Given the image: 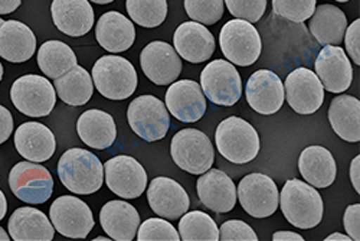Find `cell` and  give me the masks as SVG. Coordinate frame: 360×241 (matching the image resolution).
Instances as JSON below:
<instances>
[{
	"label": "cell",
	"instance_id": "ee69618b",
	"mask_svg": "<svg viewBox=\"0 0 360 241\" xmlns=\"http://www.w3.org/2000/svg\"><path fill=\"white\" fill-rule=\"evenodd\" d=\"M274 241H304L303 235H300L292 231H277L273 235Z\"/></svg>",
	"mask_w": 360,
	"mask_h": 241
},
{
	"label": "cell",
	"instance_id": "74e56055",
	"mask_svg": "<svg viewBox=\"0 0 360 241\" xmlns=\"http://www.w3.org/2000/svg\"><path fill=\"white\" fill-rule=\"evenodd\" d=\"M139 241H179L176 228L162 218H148L137 230Z\"/></svg>",
	"mask_w": 360,
	"mask_h": 241
},
{
	"label": "cell",
	"instance_id": "ffe728a7",
	"mask_svg": "<svg viewBox=\"0 0 360 241\" xmlns=\"http://www.w3.org/2000/svg\"><path fill=\"white\" fill-rule=\"evenodd\" d=\"M174 49L180 58L192 64L207 61L215 51V38L205 25L185 22L180 25L173 37Z\"/></svg>",
	"mask_w": 360,
	"mask_h": 241
},
{
	"label": "cell",
	"instance_id": "e0dca14e",
	"mask_svg": "<svg viewBox=\"0 0 360 241\" xmlns=\"http://www.w3.org/2000/svg\"><path fill=\"white\" fill-rule=\"evenodd\" d=\"M248 104L259 114L269 116L277 113L285 100L284 84L280 77L268 70L255 71L245 88Z\"/></svg>",
	"mask_w": 360,
	"mask_h": 241
},
{
	"label": "cell",
	"instance_id": "d590c367",
	"mask_svg": "<svg viewBox=\"0 0 360 241\" xmlns=\"http://www.w3.org/2000/svg\"><path fill=\"white\" fill-rule=\"evenodd\" d=\"M224 0H185L191 19L202 25H215L224 16Z\"/></svg>",
	"mask_w": 360,
	"mask_h": 241
},
{
	"label": "cell",
	"instance_id": "2e32d148",
	"mask_svg": "<svg viewBox=\"0 0 360 241\" xmlns=\"http://www.w3.org/2000/svg\"><path fill=\"white\" fill-rule=\"evenodd\" d=\"M316 75L330 93H345L353 81V68L346 51L339 45H326L316 59Z\"/></svg>",
	"mask_w": 360,
	"mask_h": 241
},
{
	"label": "cell",
	"instance_id": "f546056e",
	"mask_svg": "<svg viewBox=\"0 0 360 241\" xmlns=\"http://www.w3.org/2000/svg\"><path fill=\"white\" fill-rule=\"evenodd\" d=\"M328 120L335 133L350 143L360 142V101L352 96H338L330 103Z\"/></svg>",
	"mask_w": 360,
	"mask_h": 241
},
{
	"label": "cell",
	"instance_id": "60d3db41",
	"mask_svg": "<svg viewBox=\"0 0 360 241\" xmlns=\"http://www.w3.org/2000/svg\"><path fill=\"white\" fill-rule=\"evenodd\" d=\"M346 49L353 61L360 66V20H354L345 32Z\"/></svg>",
	"mask_w": 360,
	"mask_h": 241
},
{
	"label": "cell",
	"instance_id": "8d00e7d4",
	"mask_svg": "<svg viewBox=\"0 0 360 241\" xmlns=\"http://www.w3.org/2000/svg\"><path fill=\"white\" fill-rule=\"evenodd\" d=\"M274 12L291 22L303 23L316 9V0H273Z\"/></svg>",
	"mask_w": 360,
	"mask_h": 241
},
{
	"label": "cell",
	"instance_id": "6da1fadb",
	"mask_svg": "<svg viewBox=\"0 0 360 241\" xmlns=\"http://www.w3.org/2000/svg\"><path fill=\"white\" fill-rule=\"evenodd\" d=\"M58 175L64 187L71 192L89 195L103 187L104 166L93 152L72 147L59 159Z\"/></svg>",
	"mask_w": 360,
	"mask_h": 241
},
{
	"label": "cell",
	"instance_id": "7a4b0ae2",
	"mask_svg": "<svg viewBox=\"0 0 360 241\" xmlns=\"http://www.w3.org/2000/svg\"><path fill=\"white\" fill-rule=\"evenodd\" d=\"M278 204L285 220L297 228H314L323 220L324 204L321 195L310 184L300 179L287 180Z\"/></svg>",
	"mask_w": 360,
	"mask_h": 241
},
{
	"label": "cell",
	"instance_id": "3957f363",
	"mask_svg": "<svg viewBox=\"0 0 360 241\" xmlns=\"http://www.w3.org/2000/svg\"><path fill=\"white\" fill-rule=\"evenodd\" d=\"M215 142L219 154L232 163L244 165L259 152V136L254 126L241 117H228L217 128Z\"/></svg>",
	"mask_w": 360,
	"mask_h": 241
},
{
	"label": "cell",
	"instance_id": "bcb514c9",
	"mask_svg": "<svg viewBox=\"0 0 360 241\" xmlns=\"http://www.w3.org/2000/svg\"><path fill=\"white\" fill-rule=\"evenodd\" d=\"M359 162H360V156L357 155L353 162H352V169H350V178L354 190L357 191V194L360 192V185H359Z\"/></svg>",
	"mask_w": 360,
	"mask_h": 241
},
{
	"label": "cell",
	"instance_id": "9a60e30c",
	"mask_svg": "<svg viewBox=\"0 0 360 241\" xmlns=\"http://www.w3.org/2000/svg\"><path fill=\"white\" fill-rule=\"evenodd\" d=\"M141 70L146 77L158 84L169 85L174 82L182 73V59L176 49L167 42H150L140 55Z\"/></svg>",
	"mask_w": 360,
	"mask_h": 241
},
{
	"label": "cell",
	"instance_id": "e575fe53",
	"mask_svg": "<svg viewBox=\"0 0 360 241\" xmlns=\"http://www.w3.org/2000/svg\"><path fill=\"white\" fill-rule=\"evenodd\" d=\"M129 16L143 27L160 26L167 16L166 0H126Z\"/></svg>",
	"mask_w": 360,
	"mask_h": 241
},
{
	"label": "cell",
	"instance_id": "5b68a950",
	"mask_svg": "<svg viewBox=\"0 0 360 241\" xmlns=\"http://www.w3.org/2000/svg\"><path fill=\"white\" fill-rule=\"evenodd\" d=\"M170 155L174 163L192 175H202L211 169L215 150L209 137L196 129L177 132L170 143Z\"/></svg>",
	"mask_w": 360,
	"mask_h": 241
},
{
	"label": "cell",
	"instance_id": "30bf717a",
	"mask_svg": "<svg viewBox=\"0 0 360 241\" xmlns=\"http://www.w3.org/2000/svg\"><path fill=\"white\" fill-rule=\"evenodd\" d=\"M9 187L23 202L45 204L53 192V179L49 171L38 162H19L9 173Z\"/></svg>",
	"mask_w": 360,
	"mask_h": 241
},
{
	"label": "cell",
	"instance_id": "484cf974",
	"mask_svg": "<svg viewBox=\"0 0 360 241\" xmlns=\"http://www.w3.org/2000/svg\"><path fill=\"white\" fill-rule=\"evenodd\" d=\"M96 38L108 52H124L134 44L136 29L130 19L115 11L104 13L96 26Z\"/></svg>",
	"mask_w": 360,
	"mask_h": 241
},
{
	"label": "cell",
	"instance_id": "c3c4849f",
	"mask_svg": "<svg viewBox=\"0 0 360 241\" xmlns=\"http://www.w3.org/2000/svg\"><path fill=\"white\" fill-rule=\"evenodd\" d=\"M326 240H327V241H330V240H343V241H349V240H352V238H350L349 235H346V234L335 233V234H332V235H328Z\"/></svg>",
	"mask_w": 360,
	"mask_h": 241
},
{
	"label": "cell",
	"instance_id": "f6af8a7d",
	"mask_svg": "<svg viewBox=\"0 0 360 241\" xmlns=\"http://www.w3.org/2000/svg\"><path fill=\"white\" fill-rule=\"evenodd\" d=\"M22 0H0V15H9L20 6Z\"/></svg>",
	"mask_w": 360,
	"mask_h": 241
},
{
	"label": "cell",
	"instance_id": "d6a6232c",
	"mask_svg": "<svg viewBox=\"0 0 360 241\" xmlns=\"http://www.w3.org/2000/svg\"><path fill=\"white\" fill-rule=\"evenodd\" d=\"M38 66L48 78H58L77 64L75 52L63 41H48L38 52Z\"/></svg>",
	"mask_w": 360,
	"mask_h": 241
},
{
	"label": "cell",
	"instance_id": "1f68e13d",
	"mask_svg": "<svg viewBox=\"0 0 360 241\" xmlns=\"http://www.w3.org/2000/svg\"><path fill=\"white\" fill-rule=\"evenodd\" d=\"M58 97L70 106H84L93 97L94 84L89 73L81 66H75L53 82Z\"/></svg>",
	"mask_w": 360,
	"mask_h": 241
},
{
	"label": "cell",
	"instance_id": "5bb4252c",
	"mask_svg": "<svg viewBox=\"0 0 360 241\" xmlns=\"http://www.w3.org/2000/svg\"><path fill=\"white\" fill-rule=\"evenodd\" d=\"M284 93L288 106L298 114H313L324 101V87L316 73L300 67L287 75Z\"/></svg>",
	"mask_w": 360,
	"mask_h": 241
},
{
	"label": "cell",
	"instance_id": "8fae6325",
	"mask_svg": "<svg viewBox=\"0 0 360 241\" xmlns=\"http://www.w3.org/2000/svg\"><path fill=\"white\" fill-rule=\"evenodd\" d=\"M236 198L241 202L245 213L255 218H266L273 216L280 202V194L276 183L262 173H250L243 178L238 185Z\"/></svg>",
	"mask_w": 360,
	"mask_h": 241
},
{
	"label": "cell",
	"instance_id": "b9f144b4",
	"mask_svg": "<svg viewBox=\"0 0 360 241\" xmlns=\"http://www.w3.org/2000/svg\"><path fill=\"white\" fill-rule=\"evenodd\" d=\"M359 220H360V205L359 204L349 205L347 209H346V213H345V217H343V224H345L346 233L354 241L360 240Z\"/></svg>",
	"mask_w": 360,
	"mask_h": 241
},
{
	"label": "cell",
	"instance_id": "681fc988",
	"mask_svg": "<svg viewBox=\"0 0 360 241\" xmlns=\"http://www.w3.org/2000/svg\"><path fill=\"white\" fill-rule=\"evenodd\" d=\"M0 240H2V241H9L11 240V235L2 227H0Z\"/></svg>",
	"mask_w": 360,
	"mask_h": 241
},
{
	"label": "cell",
	"instance_id": "7bdbcfd3",
	"mask_svg": "<svg viewBox=\"0 0 360 241\" xmlns=\"http://www.w3.org/2000/svg\"><path fill=\"white\" fill-rule=\"evenodd\" d=\"M13 130V118L8 109L0 106V144L5 143Z\"/></svg>",
	"mask_w": 360,
	"mask_h": 241
},
{
	"label": "cell",
	"instance_id": "ba28073f",
	"mask_svg": "<svg viewBox=\"0 0 360 241\" xmlns=\"http://www.w3.org/2000/svg\"><path fill=\"white\" fill-rule=\"evenodd\" d=\"M127 118L133 132L146 142L162 140L170 128L166 104L150 94L140 96L130 103Z\"/></svg>",
	"mask_w": 360,
	"mask_h": 241
},
{
	"label": "cell",
	"instance_id": "d4e9b609",
	"mask_svg": "<svg viewBox=\"0 0 360 241\" xmlns=\"http://www.w3.org/2000/svg\"><path fill=\"white\" fill-rule=\"evenodd\" d=\"M37 49L32 29L19 20H8L0 27V56L9 63H26Z\"/></svg>",
	"mask_w": 360,
	"mask_h": 241
},
{
	"label": "cell",
	"instance_id": "cb8c5ba5",
	"mask_svg": "<svg viewBox=\"0 0 360 241\" xmlns=\"http://www.w3.org/2000/svg\"><path fill=\"white\" fill-rule=\"evenodd\" d=\"M100 223L110 238L131 241L139 230L140 214L127 201H110L100 211Z\"/></svg>",
	"mask_w": 360,
	"mask_h": 241
},
{
	"label": "cell",
	"instance_id": "836d02e7",
	"mask_svg": "<svg viewBox=\"0 0 360 241\" xmlns=\"http://www.w3.org/2000/svg\"><path fill=\"white\" fill-rule=\"evenodd\" d=\"M179 235L184 241H218L219 228L212 217L196 209L180 217Z\"/></svg>",
	"mask_w": 360,
	"mask_h": 241
},
{
	"label": "cell",
	"instance_id": "7402d4cb",
	"mask_svg": "<svg viewBox=\"0 0 360 241\" xmlns=\"http://www.w3.org/2000/svg\"><path fill=\"white\" fill-rule=\"evenodd\" d=\"M51 13L59 31L72 38L86 35L94 25V9L88 0H53Z\"/></svg>",
	"mask_w": 360,
	"mask_h": 241
},
{
	"label": "cell",
	"instance_id": "f5cc1de1",
	"mask_svg": "<svg viewBox=\"0 0 360 241\" xmlns=\"http://www.w3.org/2000/svg\"><path fill=\"white\" fill-rule=\"evenodd\" d=\"M336 2H340V4H346V2H349V0H336Z\"/></svg>",
	"mask_w": 360,
	"mask_h": 241
},
{
	"label": "cell",
	"instance_id": "816d5d0a",
	"mask_svg": "<svg viewBox=\"0 0 360 241\" xmlns=\"http://www.w3.org/2000/svg\"><path fill=\"white\" fill-rule=\"evenodd\" d=\"M2 78H4V66L0 64V81H2Z\"/></svg>",
	"mask_w": 360,
	"mask_h": 241
},
{
	"label": "cell",
	"instance_id": "44dd1931",
	"mask_svg": "<svg viewBox=\"0 0 360 241\" xmlns=\"http://www.w3.org/2000/svg\"><path fill=\"white\" fill-rule=\"evenodd\" d=\"M200 202L215 213H229L236 204V187L233 180L219 169H207L196 184Z\"/></svg>",
	"mask_w": 360,
	"mask_h": 241
},
{
	"label": "cell",
	"instance_id": "9c48e42d",
	"mask_svg": "<svg viewBox=\"0 0 360 241\" xmlns=\"http://www.w3.org/2000/svg\"><path fill=\"white\" fill-rule=\"evenodd\" d=\"M200 87L209 101L224 107L233 106L243 94L241 75L225 59H215L203 68Z\"/></svg>",
	"mask_w": 360,
	"mask_h": 241
},
{
	"label": "cell",
	"instance_id": "d6986e66",
	"mask_svg": "<svg viewBox=\"0 0 360 241\" xmlns=\"http://www.w3.org/2000/svg\"><path fill=\"white\" fill-rule=\"evenodd\" d=\"M147 199L155 213L166 220H177L191 206L185 188L176 180L165 176L155 178L147 190Z\"/></svg>",
	"mask_w": 360,
	"mask_h": 241
},
{
	"label": "cell",
	"instance_id": "f907efd6",
	"mask_svg": "<svg viewBox=\"0 0 360 241\" xmlns=\"http://www.w3.org/2000/svg\"><path fill=\"white\" fill-rule=\"evenodd\" d=\"M89 2H94V4H98V5H108V4L114 2V0H89Z\"/></svg>",
	"mask_w": 360,
	"mask_h": 241
},
{
	"label": "cell",
	"instance_id": "4316f807",
	"mask_svg": "<svg viewBox=\"0 0 360 241\" xmlns=\"http://www.w3.org/2000/svg\"><path fill=\"white\" fill-rule=\"evenodd\" d=\"M298 169L307 184L327 188L335 183L338 168L333 155L323 146L306 147L298 159Z\"/></svg>",
	"mask_w": 360,
	"mask_h": 241
},
{
	"label": "cell",
	"instance_id": "8992f818",
	"mask_svg": "<svg viewBox=\"0 0 360 241\" xmlns=\"http://www.w3.org/2000/svg\"><path fill=\"white\" fill-rule=\"evenodd\" d=\"M219 45L222 54L231 64L250 67L261 55L262 42L257 27L243 19H233L224 25Z\"/></svg>",
	"mask_w": 360,
	"mask_h": 241
},
{
	"label": "cell",
	"instance_id": "7c38bea8",
	"mask_svg": "<svg viewBox=\"0 0 360 241\" xmlns=\"http://www.w3.org/2000/svg\"><path fill=\"white\" fill-rule=\"evenodd\" d=\"M49 217L53 228L70 238H85L96 225L91 208L71 195L55 199L49 208Z\"/></svg>",
	"mask_w": 360,
	"mask_h": 241
},
{
	"label": "cell",
	"instance_id": "ab89813d",
	"mask_svg": "<svg viewBox=\"0 0 360 241\" xmlns=\"http://www.w3.org/2000/svg\"><path fill=\"white\" fill-rule=\"evenodd\" d=\"M219 238L222 241H257L255 231L241 220H229L221 225Z\"/></svg>",
	"mask_w": 360,
	"mask_h": 241
},
{
	"label": "cell",
	"instance_id": "603a6c76",
	"mask_svg": "<svg viewBox=\"0 0 360 241\" xmlns=\"http://www.w3.org/2000/svg\"><path fill=\"white\" fill-rule=\"evenodd\" d=\"M15 146L19 155L31 162H46L55 154V136L42 123L27 122L15 133Z\"/></svg>",
	"mask_w": 360,
	"mask_h": 241
},
{
	"label": "cell",
	"instance_id": "f1b7e54d",
	"mask_svg": "<svg viewBox=\"0 0 360 241\" xmlns=\"http://www.w3.org/2000/svg\"><path fill=\"white\" fill-rule=\"evenodd\" d=\"M79 139L89 147L104 150L115 142L117 128L111 114L103 110H86L77 122Z\"/></svg>",
	"mask_w": 360,
	"mask_h": 241
},
{
	"label": "cell",
	"instance_id": "83f0119b",
	"mask_svg": "<svg viewBox=\"0 0 360 241\" xmlns=\"http://www.w3.org/2000/svg\"><path fill=\"white\" fill-rule=\"evenodd\" d=\"M9 235L15 241H51L55 228L42 211L22 206L9 218Z\"/></svg>",
	"mask_w": 360,
	"mask_h": 241
},
{
	"label": "cell",
	"instance_id": "4fadbf2b",
	"mask_svg": "<svg viewBox=\"0 0 360 241\" xmlns=\"http://www.w3.org/2000/svg\"><path fill=\"white\" fill-rule=\"evenodd\" d=\"M105 183L110 191L120 198L136 199L147 187V173L133 156L120 155L104 165Z\"/></svg>",
	"mask_w": 360,
	"mask_h": 241
},
{
	"label": "cell",
	"instance_id": "f35d334b",
	"mask_svg": "<svg viewBox=\"0 0 360 241\" xmlns=\"http://www.w3.org/2000/svg\"><path fill=\"white\" fill-rule=\"evenodd\" d=\"M224 2L232 16L250 23L258 22L266 9V0H224Z\"/></svg>",
	"mask_w": 360,
	"mask_h": 241
},
{
	"label": "cell",
	"instance_id": "db71d44e",
	"mask_svg": "<svg viewBox=\"0 0 360 241\" xmlns=\"http://www.w3.org/2000/svg\"><path fill=\"white\" fill-rule=\"evenodd\" d=\"M4 23H5V20H4L2 18H0V27H2V25H4Z\"/></svg>",
	"mask_w": 360,
	"mask_h": 241
},
{
	"label": "cell",
	"instance_id": "7dc6e473",
	"mask_svg": "<svg viewBox=\"0 0 360 241\" xmlns=\"http://www.w3.org/2000/svg\"><path fill=\"white\" fill-rule=\"evenodd\" d=\"M6 211H8V201H6L5 194L0 191V221L5 218Z\"/></svg>",
	"mask_w": 360,
	"mask_h": 241
},
{
	"label": "cell",
	"instance_id": "277c9868",
	"mask_svg": "<svg viewBox=\"0 0 360 241\" xmlns=\"http://www.w3.org/2000/svg\"><path fill=\"white\" fill-rule=\"evenodd\" d=\"M93 81L100 94L110 100H126L137 88V73L123 56H101L93 68Z\"/></svg>",
	"mask_w": 360,
	"mask_h": 241
},
{
	"label": "cell",
	"instance_id": "4dcf8cb0",
	"mask_svg": "<svg viewBox=\"0 0 360 241\" xmlns=\"http://www.w3.org/2000/svg\"><path fill=\"white\" fill-rule=\"evenodd\" d=\"M309 29L321 45H340L347 29V18L335 5H320L310 18Z\"/></svg>",
	"mask_w": 360,
	"mask_h": 241
},
{
	"label": "cell",
	"instance_id": "52a82bcc",
	"mask_svg": "<svg viewBox=\"0 0 360 241\" xmlns=\"http://www.w3.org/2000/svg\"><path fill=\"white\" fill-rule=\"evenodd\" d=\"M13 106L27 117H46L55 107L53 85L41 75L27 74L18 78L11 88Z\"/></svg>",
	"mask_w": 360,
	"mask_h": 241
},
{
	"label": "cell",
	"instance_id": "ac0fdd59",
	"mask_svg": "<svg viewBox=\"0 0 360 241\" xmlns=\"http://www.w3.org/2000/svg\"><path fill=\"white\" fill-rule=\"evenodd\" d=\"M166 106L170 114L180 122H198L206 111V99L200 84L192 80L172 82L166 93Z\"/></svg>",
	"mask_w": 360,
	"mask_h": 241
}]
</instances>
